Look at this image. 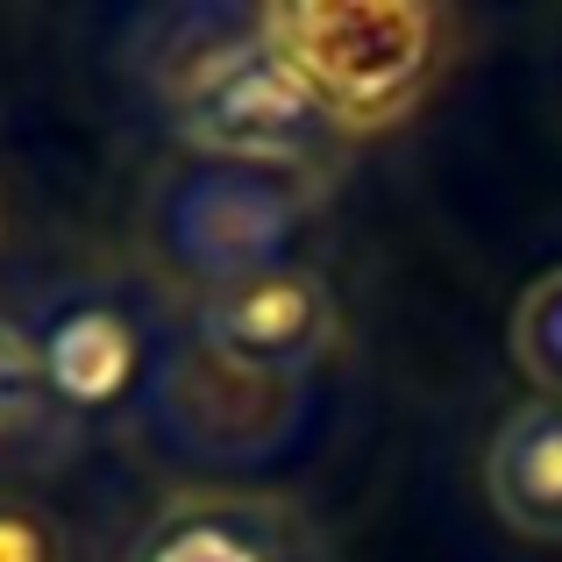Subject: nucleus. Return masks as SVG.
<instances>
[{
    "instance_id": "obj_1",
    "label": "nucleus",
    "mask_w": 562,
    "mask_h": 562,
    "mask_svg": "<svg viewBox=\"0 0 562 562\" xmlns=\"http://www.w3.org/2000/svg\"><path fill=\"white\" fill-rule=\"evenodd\" d=\"M165 79L171 128L206 150V165H249L271 179H314L349 150L306 79L263 43L257 14H186L171 22Z\"/></svg>"
},
{
    "instance_id": "obj_2",
    "label": "nucleus",
    "mask_w": 562,
    "mask_h": 562,
    "mask_svg": "<svg viewBox=\"0 0 562 562\" xmlns=\"http://www.w3.org/2000/svg\"><path fill=\"white\" fill-rule=\"evenodd\" d=\"M257 29L306 79L349 143L406 122L449 65V14L413 0H328V8H257Z\"/></svg>"
},
{
    "instance_id": "obj_3",
    "label": "nucleus",
    "mask_w": 562,
    "mask_h": 562,
    "mask_svg": "<svg viewBox=\"0 0 562 562\" xmlns=\"http://www.w3.org/2000/svg\"><path fill=\"white\" fill-rule=\"evenodd\" d=\"M300 206L306 200L292 179H271L249 165H192L157 186L150 243L165 249L179 278H192L200 292H221L292 263Z\"/></svg>"
},
{
    "instance_id": "obj_4",
    "label": "nucleus",
    "mask_w": 562,
    "mask_h": 562,
    "mask_svg": "<svg viewBox=\"0 0 562 562\" xmlns=\"http://www.w3.org/2000/svg\"><path fill=\"white\" fill-rule=\"evenodd\" d=\"M192 328H200V349L214 371L243 384H285L306 378L342 342V306L314 263H278V271L243 278V285L200 292Z\"/></svg>"
},
{
    "instance_id": "obj_5",
    "label": "nucleus",
    "mask_w": 562,
    "mask_h": 562,
    "mask_svg": "<svg viewBox=\"0 0 562 562\" xmlns=\"http://www.w3.org/2000/svg\"><path fill=\"white\" fill-rule=\"evenodd\" d=\"M29 342H36L50 406H65V413H114V406H128V392H136L143 342H150V335H143L136 306H128L122 292H108V285H57V292H43Z\"/></svg>"
},
{
    "instance_id": "obj_6",
    "label": "nucleus",
    "mask_w": 562,
    "mask_h": 562,
    "mask_svg": "<svg viewBox=\"0 0 562 562\" xmlns=\"http://www.w3.org/2000/svg\"><path fill=\"white\" fill-rule=\"evenodd\" d=\"M484 498L520 541L562 549V398H520L492 427Z\"/></svg>"
},
{
    "instance_id": "obj_7",
    "label": "nucleus",
    "mask_w": 562,
    "mask_h": 562,
    "mask_svg": "<svg viewBox=\"0 0 562 562\" xmlns=\"http://www.w3.org/2000/svg\"><path fill=\"white\" fill-rule=\"evenodd\" d=\"M128 562H278L271 506L243 498H179L150 520Z\"/></svg>"
},
{
    "instance_id": "obj_8",
    "label": "nucleus",
    "mask_w": 562,
    "mask_h": 562,
    "mask_svg": "<svg viewBox=\"0 0 562 562\" xmlns=\"http://www.w3.org/2000/svg\"><path fill=\"white\" fill-rule=\"evenodd\" d=\"M513 363L541 384V398H562V271L535 278L513 306Z\"/></svg>"
},
{
    "instance_id": "obj_9",
    "label": "nucleus",
    "mask_w": 562,
    "mask_h": 562,
    "mask_svg": "<svg viewBox=\"0 0 562 562\" xmlns=\"http://www.w3.org/2000/svg\"><path fill=\"white\" fill-rule=\"evenodd\" d=\"M43 406H50V392H43L36 342H29V328L0 321V441H14L22 427H36Z\"/></svg>"
},
{
    "instance_id": "obj_10",
    "label": "nucleus",
    "mask_w": 562,
    "mask_h": 562,
    "mask_svg": "<svg viewBox=\"0 0 562 562\" xmlns=\"http://www.w3.org/2000/svg\"><path fill=\"white\" fill-rule=\"evenodd\" d=\"M0 562H71L65 527L22 492H0Z\"/></svg>"
}]
</instances>
